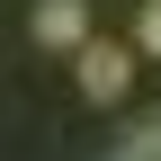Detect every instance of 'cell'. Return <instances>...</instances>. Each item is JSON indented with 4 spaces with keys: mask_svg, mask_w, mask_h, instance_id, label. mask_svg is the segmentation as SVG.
<instances>
[{
    "mask_svg": "<svg viewBox=\"0 0 161 161\" xmlns=\"http://www.w3.org/2000/svg\"><path fill=\"white\" fill-rule=\"evenodd\" d=\"M125 80H134V45L80 36V90H90V98H125Z\"/></svg>",
    "mask_w": 161,
    "mask_h": 161,
    "instance_id": "1",
    "label": "cell"
},
{
    "mask_svg": "<svg viewBox=\"0 0 161 161\" xmlns=\"http://www.w3.org/2000/svg\"><path fill=\"white\" fill-rule=\"evenodd\" d=\"M36 36H45V45H72V54H80V36H90L80 0H36Z\"/></svg>",
    "mask_w": 161,
    "mask_h": 161,
    "instance_id": "2",
    "label": "cell"
},
{
    "mask_svg": "<svg viewBox=\"0 0 161 161\" xmlns=\"http://www.w3.org/2000/svg\"><path fill=\"white\" fill-rule=\"evenodd\" d=\"M134 45H143V54H161V0L143 9V27H134Z\"/></svg>",
    "mask_w": 161,
    "mask_h": 161,
    "instance_id": "3",
    "label": "cell"
}]
</instances>
